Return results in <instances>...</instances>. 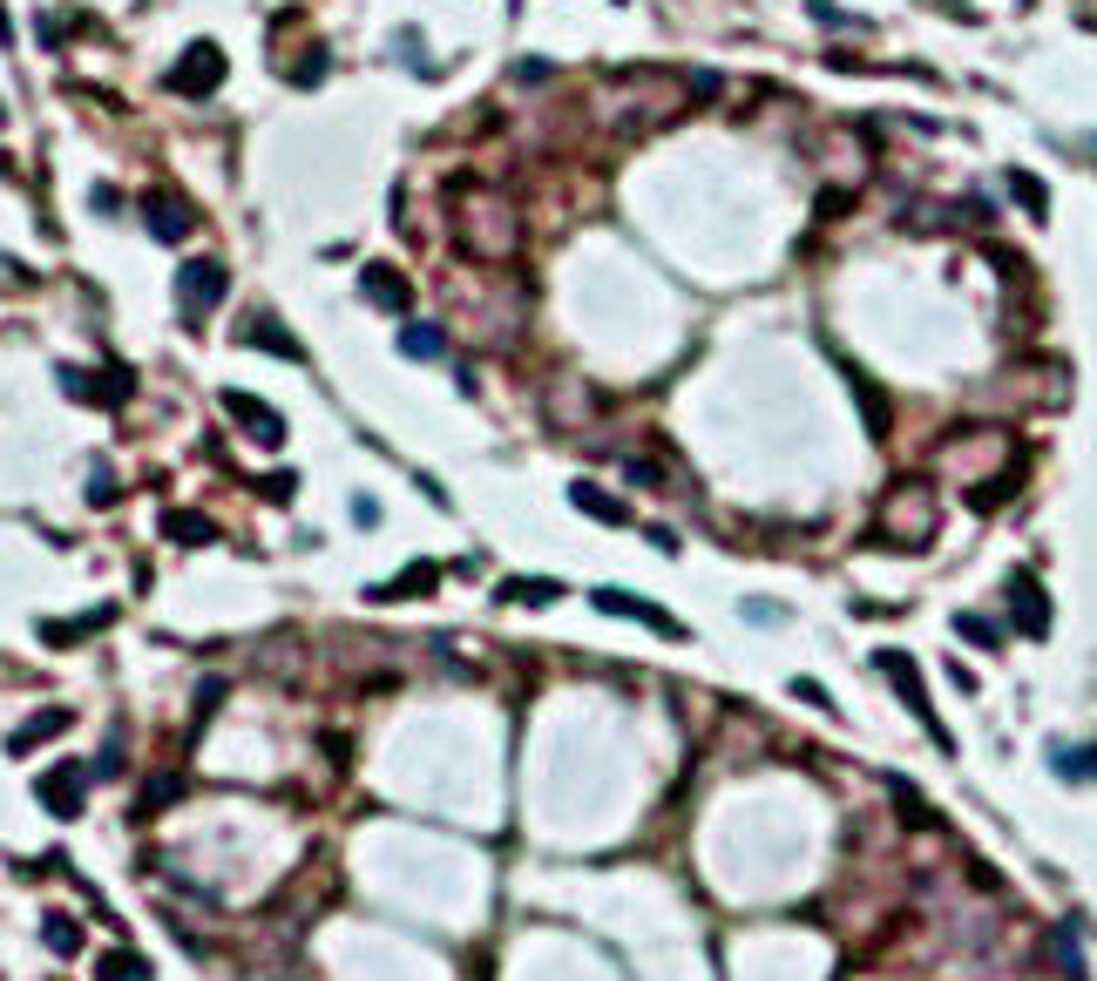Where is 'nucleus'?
Listing matches in <instances>:
<instances>
[{
	"mask_svg": "<svg viewBox=\"0 0 1097 981\" xmlns=\"http://www.w3.org/2000/svg\"><path fill=\"white\" fill-rule=\"evenodd\" d=\"M400 352L407 360H441L448 339H441V326H400Z\"/></svg>",
	"mask_w": 1097,
	"mask_h": 981,
	"instance_id": "nucleus-23",
	"label": "nucleus"
},
{
	"mask_svg": "<svg viewBox=\"0 0 1097 981\" xmlns=\"http://www.w3.org/2000/svg\"><path fill=\"white\" fill-rule=\"evenodd\" d=\"M163 82H170V95H190V102L217 95V89H224V48H217V42H190Z\"/></svg>",
	"mask_w": 1097,
	"mask_h": 981,
	"instance_id": "nucleus-4",
	"label": "nucleus"
},
{
	"mask_svg": "<svg viewBox=\"0 0 1097 981\" xmlns=\"http://www.w3.org/2000/svg\"><path fill=\"white\" fill-rule=\"evenodd\" d=\"M224 413L245 426V434L258 441V447H285V420H279V407H264L258 392H238V386H224Z\"/></svg>",
	"mask_w": 1097,
	"mask_h": 981,
	"instance_id": "nucleus-9",
	"label": "nucleus"
},
{
	"mask_svg": "<svg viewBox=\"0 0 1097 981\" xmlns=\"http://www.w3.org/2000/svg\"><path fill=\"white\" fill-rule=\"evenodd\" d=\"M68 725H75V711H61V704H48V711H34L27 725H14V738H8V752H14V758H27V752H34V744H48V738H61Z\"/></svg>",
	"mask_w": 1097,
	"mask_h": 981,
	"instance_id": "nucleus-13",
	"label": "nucleus"
},
{
	"mask_svg": "<svg viewBox=\"0 0 1097 981\" xmlns=\"http://www.w3.org/2000/svg\"><path fill=\"white\" fill-rule=\"evenodd\" d=\"M89 501H95V507H109V501H115V481H109V467H102V460H95V481H89Z\"/></svg>",
	"mask_w": 1097,
	"mask_h": 981,
	"instance_id": "nucleus-29",
	"label": "nucleus"
},
{
	"mask_svg": "<svg viewBox=\"0 0 1097 981\" xmlns=\"http://www.w3.org/2000/svg\"><path fill=\"white\" fill-rule=\"evenodd\" d=\"M1050 765L1064 772V778H1097V752H1090V744H1077V752H1056Z\"/></svg>",
	"mask_w": 1097,
	"mask_h": 981,
	"instance_id": "nucleus-25",
	"label": "nucleus"
},
{
	"mask_svg": "<svg viewBox=\"0 0 1097 981\" xmlns=\"http://www.w3.org/2000/svg\"><path fill=\"white\" fill-rule=\"evenodd\" d=\"M495 596L501 603H522V609H548V603H563V582H548V575H508Z\"/></svg>",
	"mask_w": 1097,
	"mask_h": 981,
	"instance_id": "nucleus-18",
	"label": "nucleus"
},
{
	"mask_svg": "<svg viewBox=\"0 0 1097 981\" xmlns=\"http://www.w3.org/2000/svg\"><path fill=\"white\" fill-rule=\"evenodd\" d=\"M955 630H962L969 643H983V650H996V643H1003V630H996L989 616H955Z\"/></svg>",
	"mask_w": 1097,
	"mask_h": 981,
	"instance_id": "nucleus-26",
	"label": "nucleus"
},
{
	"mask_svg": "<svg viewBox=\"0 0 1097 981\" xmlns=\"http://www.w3.org/2000/svg\"><path fill=\"white\" fill-rule=\"evenodd\" d=\"M136 210H143V224H149V238H163V244H183L190 230H197V210H190L177 190H143Z\"/></svg>",
	"mask_w": 1097,
	"mask_h": 981,
	"instance_id": "nucleus-7",
	"label": "nucleus"
},
{
	"mask_svg": "<svg viewBox=\"0 0 1097 981\" xmlns=\"http://www.w3.org/2000/svg\"><path fill=\"white\" fill-rule=\"evenodd\" d=\"M0 123H8V102H0Z\"/></svg>",
	"mask_w": 1097,
	"mask_h": 981,
	"instance_id": "nucleus-30",
	"label": "nucleus"
},
{
	"mask_svg": "<svg viewBox=\"0 0 1097 981\" xmlns=\"http://www.w3.org/2000/svg\"><path fill=\"white\" fill-rule=\"evenodd\" d=\"M55 379H61V392H68V400H82V407H123L129 392H136V373H129V366H102V373L61 366Z\"/></svg>",
	"mask_w": 1097,
	"mask_h": 981,
	"instance_id": "nucleus-5",
	"label": "nucleus"
},
{
	"mask_svg": "<svg viewBox=\"0 0 1097 981\" xmlns=\"http://www.w3.org/2000/svg\"><path fill=\"white\" fill-rule=\"evenodd\" d=\"M1003 183H1009V196H1016L1030 217H1050V196H1043V183H1037L1030 170H1003Z\"/></svg>",
	"mask_w": 1097,
	"mask_h": 981,
	"instance_id": "nucleus-22",
	"label": "nucleus"
},
{
	"mask_svg": "<svg viewBox=\"0 0 1097 981\" xmlns=\"http://www.w3.org/2000/svg\"><path fill=\"white\" fill-rule=\"evenodd\" d=\"M569 507H583L590 522H610V528H623V522H631V507H623L617 494H603L597 481H569Z\"/></svg>",
	"mask_w": 1097,
	"mask_h": 981,
	"instance_id": "nucleus-16",
	"label": "nucleus"
},
{
	"mask_svg": "<svg viewBox=\"0 0 1097 981\" xmlns=\"http://www.w3.org/2000/svg\"><path fill=\"white\" fill-rule=\"evenodd\" d=\"M42 940H48L55 955H82V927H75L68 914H48V921H42Z\"/></svg>",
	"mask_w": 1097,
	"mask_h": 981,
	"instance_id": "nucleus-24",
	"label": "nucleus"
},
{
	"mask_svg": "<svg viewBox=\"0 0 1097 981\" xmlns=\"http://www.w3.org/2000/svg\"><path fill=\"white\" fill-rule=\"evenodd\" d=\"M258 488H264V501H292V488H298V475H264Z\"/></svg>",
	"mask_w": 1097,
	"mask_h": 981,
	"instance_id": "nucleus-28",
	"label": "nucleus"
},
{
	"mask_svg": "<svg viewBox=\"0 0 1097 981\" xmlns=\"http://www.w3.org/2000/svg\"><path fill=\"white\" fill-rule=\"evenodd\" d=\"M1009 609H1016L1024 637H1050V603H1043V582L1030 569H1009Z\"/></svg>",
	"mask_w": 1097,
	"mask_h": 981,
	"instance_id": "nucleus-11",
	"label": "nucleus"
},
{
	"mask_svg": "<svg viewBox=\"0 0 1097 981\" xmlns=\"http://www.w3.org/2000/svg\"><path fill=\"white\" fill-rule=\"evenodd\" d=\"M853 392H860V407H868V426H874V434H887V407H881L874 379H860V373H853Z\"/></svg>",
	"mask_w": 1097,
	"mask_h": 981,
	"instance_id": "nucleus-27",
	"label": "nucleus"
},
{
	"mask_svg": "<svg viewBox=\"0 0 1097 981\" xmlns=\"http://www.w3.org/2000/svg\"><path fill=\"white\" fill-rule=\"evenodd\" d=\"M109 623H115V609L102 603V609H89V616H68V623H42V643H48V650H68V643H82V637L109 630Z\"/></svg>",
	"mask_w": 1097,
	"mask_h": 981,
	"instance_id": "nucleus-17",
	"label": "nucleus"
},
{
	"mask_svg": "<svg viewBox=\"0 0 1097 981\" xmlns=\"http://www.w3.org/2000/svg\"><path fill=\"white\" fill-rule=\"evenodd\" d=\"M170 799H183V778H177V772L149 778V785H143V799H136V819H156V812H163Z\"/></svg>",
	"mask_w": 1097,
	"mask_h": 981,
	"instance_id": "nucleus-21",
	"label": "nucleus"
},
{
	"mask_svg": "<svg viewBox=\"0 0 1097 981\" xmlns=\"http://www.w3.org/2000/svg\"><path fill=\"white\" fill-rule=\"evenodd\" d=\"M874 663H881V677H894V691H901V704H908V711H915V725H921V731H928L935 744H942V752H955L949 725L935 718V704H928V691H921V671H915V657H908V650H881Z\"/></svg>",
	"mask_w": 1097,
	"mask_h": 981,
	"instance_id": "nucleus-2",
	"label": "nucleus"
},
{
	"mask_svg": "<svg viewBox=\"0 0 1097 981\" xmlns=\"http://www.w3.org/2000/svg\"><path fill=\"white\" fill-rule=\"evenodd\" d=\"M95 981H149V961H143L136 948H109V955L95 961Z\"/></svg>",
	"mask_w": 1097,
	"mask_h": 981,
	"instance_id": "nucleus-20",
	"label": "nucleus"
},
{
	"mask_svg": "<svg viewBox=\"0 0 1097 981\" xmlns=\"http://www.w3.org/2000/svg\"><path fill=\"white\" fill-rule=\"evenodd\" d=\"M245 345H258V352H279V360H292V366H305V345L298 339H285V326L279 319H264V311H258V319H245V332H238Z\"/></svg>",
	"mask_w": 1097,
	"mask_h": 981,
	"instance_id": "nucleus-15",
	"label": "nucleus"
},
{
	"mask_svg": "<svg viewBox=\"0 0 1097 981\" xmlns=\"http://www.w3.org/2000/svg\"><path fill=\"white\" fill-rule=\"evenodd\" d=\"M454 244L475 258V264H508L522 251V210L501 183H482L467 176L454 183Z\"/></svg>",
	"mask_w": 1097,
	"mask_h": 981,
	"instance_id": "nucleus-1",
	"label": "nucleus"
},
{
	"mask_svg": "<svg viewBox=\"0 0 1097 981\" xmlns=\"http://www.w3.org/2000/svg\"><path fill=\"white\" fill-rule=\"evenodd\" d=\"M34 799H42L55 819H82V799H89V772H82V758L48 765L42 778H34Z\"/></svg>",
	"mask_w": 1097,
	"mask_h": 981,
	"instance_id": "nucleus-6",
	"label": "nucleus"
},
{
	"mask_svg": "<svg viewBox=\"0 0 1097 981\" xmlns=\"http://www.w3.org/2000/svg\"><path fill=\"white\" fill-rule=\"evenodd\" d=\"M0 34H8V21H0Z\"/></svg>",
	"mask_w": 1097,
	"mask_h": 981,
	"instance_id": "nucleus-31",
	"label": "nucleus"
},
{
	"mask_svg": "<svg viewBox=\"0 0 1097 981\" xmlns=\"http://www.w3.org/2000/svg\"><path fill=\"white\" fill-rule=\"evenodd\" d=\"M901 522V541H928V528H935V507H928V488L921 481H901L894 488V501H887V528Z\"/></svg>",
	"mask_w": 1097,
	"mask_h": 981,
	"instance_id": "nucleus-10",
	"label": "nucleus"
},
{
	"mask_svg": "<svg viewBox=\"0 0 1097 981\" xmlns=\"http://www.w3.org/2000/svg\"><path fill=\"white\" fill-rule=\"evenodd\" d=\"M360 292H366L373 305H386V311H400V319H407V305H414V285L400 278L394 264H366V271H360Z\"/></svg>",
	"mask_w": 1097,
	"mask_h": 981,
	"instance_id": "nucleus-12",
	"label": "nucleus"
},
{
	"mask_svg": "<svg viewBox=\"0 0 1097 981\" xmlns=\"http://www.w3.org/2000/svg\"><path fill=\"white\" fill-rule=\"evenodd\" d=\"M224 292H230V271H224L217 258H190V264L177 271V311H183L190 326L211 319V311L224 305Z\"/></svg>",
	"mask_w": 1097,
	"mask_h": 981,
	"instance_id": "nucleus-3",
	"label": "nucleus"
},
{
	"mask_svg": "<svg viewBox=\"0 0 1097 981\" xmlns=\"http://www.w3.org/2000/svg\"><path fill=\"white\" fill-rule=\"evenodd\" d=\"M434 582H441V569H434V562H414V569H400L394 582L366 589V596H373V603H407V596H434Z\"/></svg>",
	"mask_w": 1097,
	"mask_h": 981,
	"instance_id": "nucleus-14",
	"label": "nucleus"
},
{
	"mask_svg": "<svg viewBox=\"0 0 1097 981\" xmlns=\"http://www.w3.org/2000/svg\"><path fill=\"white\" fill-rule=\"evenodd\" d=\"M590 603H597L603 616H631V623H644V630H657V637H678V643L691 637V630H685V623H678L671 609H657V603L631 596V589H597V596H590Z\"/></svg>",
	"mask_w": 1097,
	"mask_h": 981,
	"instance_id": "nucleus-8",
	"label": "nucleus"
},
{
	"mask_svg": "<svg viewBox=\"0 0 1097 981\" xmlns=\"http://www.w3.org/2000/svg\"><path fill=\"white\" fill-rule=\"evenodd\" d=\"M163 535H170L177 548H211V541H217V522H211V515H190V507H170V515H163Z\"/></svg>",
	"mask_w": 1097,
	"mask_h": 981,
	"instance_id": "nucleus-19",
	"label": "nucleus"
}]
</instances>
